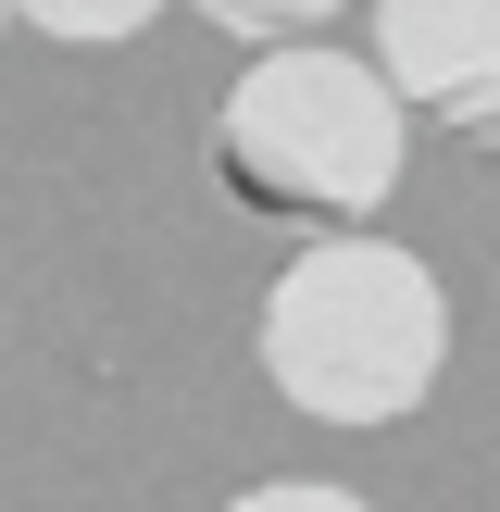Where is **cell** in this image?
Returning <instances> with one entry per match:
<instances>
[{"label": "cell", "mask_w": 500, "mask_h": 512, "mask_svg": "<svg viewBox=\"0 0 500 512\" xmlns=\"http://www.w3.org/2000/svg\"><path fill=\"white\" fill-rule=\"evenodd\" d=\"M0 25H13V0H0Z\"/></svg>", "instance_id": "cell-7"}, {"label": "cell", "mask_w": 500, "mask_h": 512, "mask_svg": "<svg viewBox=\"0 0 500 512\" xmlns=\"http://www.w3.org/2000/svg\"><path fill=\"white\" fill-rule=\"evenodd\" d=\"M225 512H375L363 488H325V475H275V488H238Z\"/></svg>", "instance_id": "cell-6"}, {"label": "cell", "mask_w": 500, "mask_h": 512, "mask_svg": "<svg viewBox=\"0 0 500 512\" xmlns=\"http://www.w3.org/2000/svg\"><path fill=\"white\" fill-rule=\"evenodd\" d=\"M375 75L400 113L500 138V0H375Z\"/></svg>", "instance_id": "cell-3"}, {"label": "cell", "mask_w": 500, "mask_h": 512, "mask_svg": "<svg viewBox=\"0 0 500 512\" xmlns=\"http://www.w3.org/2000/svg\"><path fill=\"white\" fill-rule=\"evenodd\" d=\"M438 363H450V288L400 238L325 225L263 288V375L313 425H400V413H425Z\"/></svg>", "instance_id": "cell-1"}, {"label": "cell", "mask_w": 500, "mask_h": 512, "mask_svg": "<svg viewBox=\"0 0 500 512\" xmlns=\"http://www.w3.org/2000/svg\"><path fill=\"white\" fill-rule=\"evenodd\" d=\"M200 13H213L225 38H313V25L350 13V0H200Z\"/></svg>", "instance_id": "cell-5"}, {"label": "cell", "mask_w": 500, "mask_h": 512, "mask_svg": "<svg viewBox=\"0 0 500 512\" xmlns=\"http://www.w3.org/2000/svg\"><path fill=\"white\" fill-rule=\"evenodd\" d=\"M400 150H413L400 88L363 63V50H325V38H275L263 63L225 88V113H213L225 188L263 200V213H288V225H300V213H313V225L388 213Z\"/></svg>", "instance_id": "cell-2"}, {"label": "cell", "mask_w": 500, "mask_h": 512, "mask_svg": "<svg viewBox=\"0 0 500 512\" xmlns=\"http://www.w3.org/2000/svg\"><path fill=\"white\" fill-rule=\"evenodd\" d=\"M175 0H13V25H38V38H75V50H125L150 38Z\"/></svg>", "instance_id": "cell-4"}]
</instances>
